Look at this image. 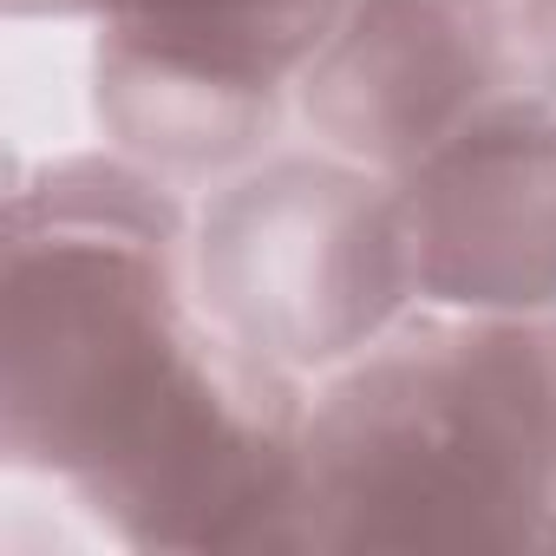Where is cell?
I'll list each match as a JSON object with an SVG mask.
<instances>
[{
  "mask_svg": "<svg viewBox=\"0 0 556 556\" xmlns=\"http://www.w3.org/2000/svg\"><path fill=\"white\" fill-rule=\"evenodd\" d=\"M556 549V315L413 308L315 380L295 556Z\"/></svg>",
  "mask_w": 556,
  "mask_h": 556,
  "instance_id": "7a4b0ae2",
  "label": "cell"
},
{
  "mask_svg": "<svg viewBox=\"0 0 556 556\" xmlns=\"http://www.w3.org/2000/svg\"><path fill=\"white\" fill-rule=\"evenodd\" d=\"M203 315L249 354L328 380L419 302L400 177L334 151H268L203 190L190 223Z\"/></svg>",
  "mask_w": 556,
  "mask_h": 556,
  "instance_id": "3957f363",
  "label": "cell"
},
{
  "mask_svg": "<svg viewBox=\"0 0 556 556\" xmlns=\"http://www.w3.org/2000/svg\"><path fill=\"white\" fill-rule=\"evenodd\" d=\"M197 210L125 151L14 170L0 216V458L73 504L125 484L216 387L229 334L190 282Z\"/></svg>",
  "mask_w": 556,
  "mask_h": 556,
  "instance_id": "6da1fadb",
  "label": "cell"
},
{
  "mask_svg": "<svg viewBox=\"0 0 556 556\" xmlns=\"http://www.w3.org/2000/svg\"><path fill=\"white\" fill-rule=\"evenodd\" d=\"M419 302L556 315V112L458 138L400 177Z\"/></svg>",
  "mask_w": 556,
  "mask_h": 556,
  "instance_id": "5b68a950",
  "label": "cell"
},
{
  "mask_svg": "<svg viewBox=\"0 0 556 556\" xmlns=\"http://www.w3.org/2000/svg\"><path fill=\"white\" fill-rule=\"evenodd\" d=\"M14 21H92L99 34L184 53L223 73L295 86L348 0H8Z\"/></svg>",
  "mask_w": 556,
  "mask_h": 556,
  "instance_id": "52a82bcc",
  "label": "cell"
},
{
  "mask_svg": "<svg viewBox=\"0 0 556 556\" xmlns=\"http://www.w3.org/2000/svg\"><path fill=\"white\" fill-rule=\"evenodd\" d=\"M295 112V86L223 73L184 53H157L118 34H92V125L131 164L177 190L223 184L275 151Z\"/></svg>",
  "mask_w": 556,
  "mask_h": 556,
  "instance_id": "8992f818",
  "label": "cell"
},
{
  "mask_svg": "<svg viewBox=\"0 0 556 556\" xmlns=\"http://www.w3.org/2000/svg\"><path fill=\"white\" fill-rule=\"evenodd\" d=\"M556 112V0H348L295 118L387 177L471 131Z\"/></svg>",
  "mask_w": 556,
  "mask_h": 556,
  "instance_id": "277c9868",
  "label": "cell"
}]
</instances>
